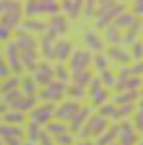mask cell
Listing matches in <instances>:
<instances>
[{"mask_svg": "<svg viewBox=\"0 0 143 145\" xmlns=\"http://www.w3.org/2000/svg\"><path fill=\"white\" fill-rule=\"evenodd\" d=\"M130 22H132V18L128 16V18H122V20H120L118 23H120V25H124V23H130Z\"/></svg>", "mask_w": 143, "mask_h": 145, "instance_id": "cell-26", "label": "cell"}, {"mask_svg": "<svg viewBox=\"0 0 143 145\" xmlns=\"http://www.w3.org/2000/svg\"><path fill=\"white\" fill-rule=\"evenodd\" d=\"M31 105H33V99H18V101L12 103V106H14V108L18 106V110H25V108L31 106Z\"/></svg>", "mask_w": 143, "mask_h": 145, "instance_id": "cell-8", "label": "cell"}, {"mask_svg": "<svg viewBox=\"0 0 143 145\" xmlns=\"http://www.w3.org/2000/svg\"><path fill=\"white\" fill-rule=\"evenodd\" d=\"M27 145H31V143H27Z\"/></svg>", "mask_w": 143, "mask_h": 145, "instance_id": "cell-31", "label": "cell"}, {"mask_svg": "<svg viewBox=\"0 0 143 145\" xmlns=\"http://www.w3.org/2000/svg\"><path fill=\"white\" fill-rule=\"evenodd\" d=\"M8 145H20V139L14 141V137H10V139H8Z\"/></svg>", "mask_w": 143, "mask_h": 145, "instance_id": "cell-27", "label": "cell"}, {"mask_svg": "<svg viewBox=\"0 0 143 145\" xmlns=\"http://www.w3.org/2000/svg\"><path fill=\"white\" fill-rule=\"evenodd\" d=\"M29 137L37 141V126H29Z\"/></svg>", "mask_w": 143, "mask_h": 145, "instance_id": "cell-23", "label": "cell"}, {"mask_svg": "<svg viewBox=\"0 0 143 145\" xmlns=\"http://www.w3.org/2000/svg\"><path fill=\"white\" fill-rule=\"evenodd\" d=\"M0 10L4 12H10V14H16L20 10V4L16 0H0Z\"/></svg>", "mask_w": 143, "mask_h": 145, "instance_id": "cell-3", "label": "cell"}, {"mask_svg": "<svg viewBox=\"0 0 143 145\" xmlns=\"http://www.w3.org/2000/svg\"><path fill=\"white\" fill-rule=\"evenodd\" d=\"M48 91H50V93H48V97H50V99H58L60 95H64V93H60V91H62V87H58V85H50V87H48Z\"/></svg>", "mask_w": 143, "mask_h": 145, "instance_id": "cell-12", "label": "cell"}, {"mask_svg": "<svg viewBox=\"0 0 143 145\" xmlns=\"http://www.w3.org/2000/svg\"><path fill=\"white\" fill-rule=\"evenodd\" d=\"M64 130H66V128L60 126V124H50V126H48V132H50V134H62Z\"/></svg>", "mask_w": 143, "mask_h": 145, "instance_id": "cell-17", "label": "cell"}, {"mask_svg": "<svg viewBox=\"0 0 143 145\" xmlns=\"http://www.w3.org/2000/svg\"><path fill=\"white\" fill-rule=\"evenodd\" d=\"M79 145H89V143H79Z\"/></svg>", "mask_w": 143, "mask_h": 145, "instance_id": "cell-30", "label": "cell"}, {"mask_svg": "<svg viewBox=\"0 0 143 145\" xmlns=\"http://www.w3.org/2000/svg\"><path fill=\"white\" fill-rule=\"evenodd\" d=\"M64 8L68 10V14H70L72 18H76V14H77V12H76V6H74L70 0H66V2H64Z\"/></svg>", "mask_w": 143, "mask_h": 145, "instance_id": "cell-19", "label": "cell"}, {"mask_svg": "<svg viewBox=\"0 0 143 145\" xmlns=\"http://www.w3.org/2000/svg\"><path fill=\"white\" fill-rule=\"evenodd\" d=\"M85 41H87V45L91 46V48H95V50H101V48H103V45H101V41H99V37L93 33V31H89V33L85 35Z\"/></svg>", "mask_w": 143, "mask_h": 145, "instance_id": "cell-6", "label": "cell"}, {"mask_svg": "<svg viewBox=\"0 0 143 145\" xmlns=\"http://www.w3.org/2000/svg\"><path fill=\"white\" fill-rule=\"evenodd\" d=\"M18 22H20L18 12H16V14H6V18H4V23H6V25H16Z\"/></svg>", "mask_w": 143, "mask_h": 145, "instance_id": "cell-11", "label": "cell"}, {"mask_svg": "<svg viewBox=\"0 0 143 145\" xmlns=\"http://www.w3.org/2000/svg\"><path fill=\"white\" fill-rule=\"evenodd\" d=\"M56 143H58V145H72V135L58 134V135H56Z\"/></svg>", "mask_w": 143, "mask_h": 145, "instance_id": "cell-13", "label": "cell"}, {"mask_svg": "<svg viewBox=\"0 0 143 145\" xmlns=\"http://www.w3.org/2000/svg\"><path fill=\"white\" fill-rule=\"evenodd\" d=\"M50 29H52V33H66V22L62 18H52Z\"/></svg>", "mask_w": 143, "mask_h": 145, "instance_id": "cell-4", "label": "cell"}, {"mask_svg": "<svg viewBox=\"0 0 143 145\" xmlns=\"http://www.w3.org/2000/svg\"><path fill=\"white\" fill-rule=\"evenodd\" d=\"M25 91H31V93H33L35 91V83H29V81H27V83H25Z\"/></svg>", "mask_w": 143, "mask_h": 145, "instance_id": "cell-25", "label": "cell"}, {"mask_svg": "<svg viewBox=\"0 0 143 145\" xmlns=\"http://www.w3.org/2000/svg\"><path fill=\"white\" fill-rule=\"evenodd\" d=\"M8 37H10L8 27H6V25H0V39H8Z\"/></svg>", "mask_w": 143, "mask_h": 145, "instance_id": "cell-22", "label": "cell"}, {"mask_svg": "<svg viewBox=\"0 0 143 145\" xmlns=\"http://www.w3.org/2000/svg\"><path fill=\"white\" fill-rule=\"evenodd\" d=\"M37 12H43V4H39L37 0H33V2H29L27 4V14H37Z\"/></svg>", "mask_w": 143, "mask_h": 145, "instance_id": "cell-10", "label": "cell"}, {"mask_svg": "<svg viewBox=\"0 0 143 145\" xmlns=\"http://www.w3.org/2000/svg\"><path fill=\"white\" fill-rule=\"evenodd\" d=\"M18 45H8V56H10V70H16V72H20L22 70V62H20V58H18Z\"/></svg>", "mask_w": 143, "mask_h": 145, "instance_id": "cell-1", "label": "cell"}, {"mask_svg": "<svg viewBox=\"0 0 143 145\" xmlns=\"http://www.w3.org/2000/svg\"><path fill=\"white\" fill-rule=\"evenodd\" d=\"M85 60H87V56L83 54V52H77L76 56H74V64H72V68H74V70H77V72H79V70H81V68L85 66V64H87V62H85Z\"/></svg>", "mask_w": 143, "mask_h": 145, "instance_id": "cell-7", "label": "cell"}, {"mask_svg": "<svg viewBox=\"0 0 143 145\" xmlns=\"http://www.w3.org/2000/svg\"><path fill=\"white\" fill-rule=\"evenodd\" d=\"M50 78H52V70L48 66H39V70H37V74H35V79L37 81H41V83H48L50 81Z\"/></svg>", "mask_w": 143, "mask_h": 145, "instance_id": "cell-2", "label": "cell"}, {"mask_svg": "<svg viewBox=\"0 0 143 145\" xmlns=\"http://www.w3.org/2000/svg\"><path fill=\"white\" fill-rule=\"evenodd\" d=\"M110 31H112V33H110V39L116 41V37H118V35H116V29H110Z\"/></svg>", "mask_w": 143, "mask_h": 145, "instance_id": "cell-28", "label": "cell"}, {"mask_svg": "<svg viewBox=\"0 0 143 145\" xmlns=\"http://www.w3.org/2000/svg\"><path fill=\"white\" fill-rule=\"evenodd\" d=\"M0 134L4 135V137H8V135H14V134H18L20 137H22V132H20V130H14V128H2V130H0Z\"/></svg>", "mask_w": 143, "mask_h": 145, "instance_id": "cell-15", "label": "cell"}, {"mask_svg": "<svg viewBox=\"0 0 143 145\" xmlns=\"http://www.w3.org/2000/svg\"><path fill=\"white\" fill-rule=\"evenodd\" d=\"M25 27H27V29H44V23H41V22H27Z\"/></svg>", "mask_w": 143, "mask_h": 145, "instance_id": "cell-20", "label": "cell"}, {"mask_svg": "<svg viewBox=\"0 0 143 145\" xmlns=\"http://www.w3.org/2000/svg\"><path fill=\"white\" fill-rule=\"evenodd\" d=\"M8 93H10V95H8V101H12V99H20V97H22V95H20V91H8Z\"/></svg>", "mask_w": 143, "mask_h": 145, "instance_id": "cell-24", "label": "cell"}, {"mask_svg": "<svg viewBox=\"0 0 143 145\" xmlns=\"http://www.w3.org/2000/svg\"><path fill=\"white\" fill-rule=\"evenodd\" d=\"M0 145H2V143H0Z\"/></svg>", "mask_w": 143, "mask_h": 145, "instance_id": "cell-32", "label": "cell"}, {"mask_svg": "<svg viewBox=\"0 0 143 145\" xmlns=\"http://www.w3.org/2000/svg\"><path fill=\"white\" fill-rule=\"evenodd\" d=\"M68 52H70V43H58V46H56L58 58H66Z\"/></svg>", "mask_w": 143, "mask_h": 145, "instance_id": "cell-9", "label": "cell"}, {"mask_svg": "<svg viewBox=\"0 0 143 145\" xmlns=\"http://www.w3.org/2000/svg\"><path fill=\"white\" fill-rule=\"evenodd\" d=\"M76 112H77V105L76 103H68V105H64V106L58 110V116L68 118V116H72V114H76Z\"/></svg>", "mask_w": 143, "mask_h": 145, "instance_id": "cell-5", "label": "cell"}, {"mask_svg": "<svg viewBox=\"0 0 143 145\" xmlns=\"http://www.w3.org/2000/svg\"><path fill=\"white\" fill-rule=\"evenodd\" d=\"M18 83H20V79H18V78H16V79H10V81H6V83L2 85V91H10V89H14Z\"/></svg>", "mask_w": 143, "mask_h": 145, "instance_id": "cell-16", "label": "cell"}, {"mask_svg": "<svg viewBox=\"0 0 143 145\" xmlns=\"http://www.w3.org/2000/svg\"><path fill=\"white\" fill-rule=\"evenodd\" d=\"M10 74V66L4 62V58H0V78H6Z\"/></svg>", "mask_w": 143, "mask_h": 145, "instance_id": "cell-14", "label": "cell"}, {"mask_svg": "<svg viewBox=\"0 0 143 145\" xmlns=\"http://www.w3.org/2000/svg\"><path fill=\"white\" fill-rule=\"evenodd\" d=\"M91 130H93V132H99L101 128H103V126H104V124H103V120H95V122H93V120H91Z\"/></svg>", "mask_w": 143, "mask_h": 145, "instance_id": "cell-21", "label": "cell"}, {"mask_svg": "<svg viewBox=\"0 0 143 145\" xmlns=\"http://www.w3.org/2000/svg\"><path fill=\"white\" fill-rule=\"evenodd\" d=\"M43 145H52V141H50L48 137H43Z\"/></svg>", "mask_w": 143, "mask_h": 145, "instance_id": "cell-29", "label": "cell"}, {"mask_svg": "<svg viewBox=\"0 0 143 145\" xmlns=\"http://www.w3.org/2000/svg\"><path fill=\"white\" fill-rule=\"evenodd\" d=\"M6 120L8 122H22L23 116L22 114H16V112H10V114H6Z\"/></svg>", "mask_w": 143, "mask_h": 145, "instance_id": "cell-18", "label": "cell"}]
</instances>
